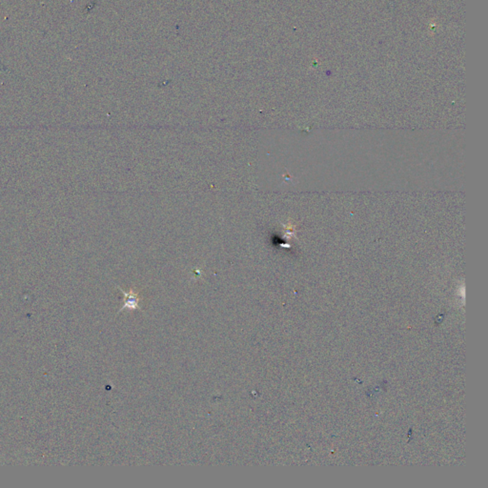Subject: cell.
<instances>
[{
	"label": "cell",
	"mask_w": 488,
	"mask_h": 488,
	"mask_svg": "<svg viewBox=\"0 0 488 488\" xmlns=\"http://www.w3.org/2000/svg\"><path fill=\"white\" fill-rule=\"evenodd\" d=\"M124 294V305L121 310L123 309H137L139 308V297L137 292L134 290H130L129 292H125L121 290ZM120 310V311H121Z\"/></svg>",
	"instance_id": "cell-1"
}]
</instances>
